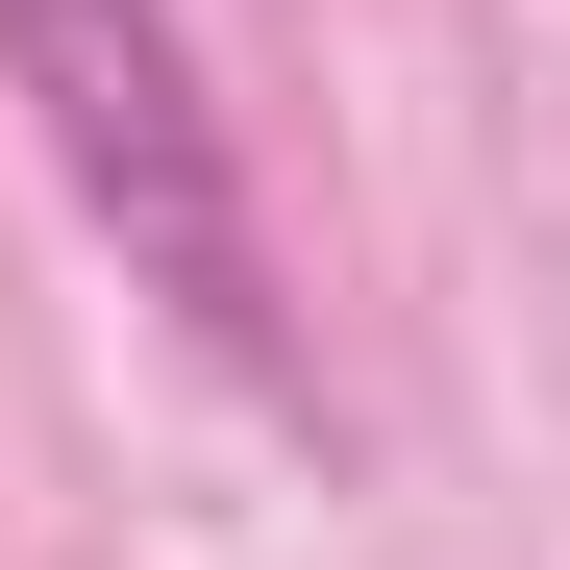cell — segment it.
I'll use <instances>...</instances> for the list:
<instances>
[{
	"mask_svg": "<svg viewBox=\"0 0 570 570\" xmlns=\"http://www.w3.org/2000/svg\"><path fill=\"white\" fill-rule=\"evenodd\" d=\"M0 100L50 125L75 224L125 248V298H174V347H199L224 397H273V422L323 397L298 273H273V199H248L224 75H199V26H174V0H0Z\"/></svg>",
	"mask_w": 570,
	"mask_h": 570,
	"instance_id": "cell-1",
	"label": "cell"
}]
</instances>
